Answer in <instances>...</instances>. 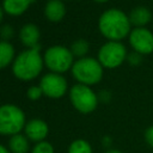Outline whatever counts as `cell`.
<instances>
[{
  "label": "cell",
  "mask_w": 153,
  "mask_h": 153,
  "mask_svg": "<svg viewBox=\"0 0 153 153\" xmlns=\"http://www.w3.org/2000/svg\"><path fill=\"white\" fill-rule=\"evenodd\" d=\"M98 30L108 41L121 42L129 36L131 24L126 12L120 8H109L99 16Z\"/></svg>",
  "instance_id": "cell-1"
},
{
  "label": "cell",
  "mask_w": 153,
  "mask_h": 153,
  "mask_svg": "<svg viewBox=\"0 0 153 153\" xmlns=\"http://www.w3.org/2000/svg\"><path fill=\"white\" fill-rule=\"evenodd\" d=\"M39 53L41 51L38 50L27 48L19 53L12 63L13 75L22 81H30L36 79L44 67L43 56Z\"/></svg>",
  "instance_id": "cell-2"
},
{
  "label": "cell",
  "mask_w": 153,
  "mask_h": 153,
  "mask_svg": "<svg viewBox=\"0 0 153 153\" xmlns=\"http://www.w3.org/2000/svg\"><path fill=\"white\" fill-rule=\"evenodd\" d=\"M72 75L78 84L92 86L98 84L104 75V67L98 59L85 56L74 61L72 66Z\"/></svg>",
  "instance_id": "cell-3"
},
{
  "label": "cell",
  "mask_w": 153,
  "mask_h": 153,
  "mask_svg": "<svg viewBox=\"0 0 153 153\" xmlns=\"http://www.w3.org/2000/svg\"><path fill=\"white\" fill-rule=\"evenodd\" d=\"M26 117L22 108L14 104L0 105V135L12 136L24 130Z\"/></svg>",
  "instance_id": "cell-4"
},
{
  "label": "cell",
  "mask_w": 153,
  "mask_h": 153,
  "mask_svg": "<svg viewBox=\"0 0 153 153\" xmlns=\"http://www.w3.org/2000/svg\"><path fill=\"white\" fill-rule=\"evenodd\" d=\"M44 66L53 73L63 74L68 69H72L74 63V55L71 49L63 45H51L43 55Z\"/></svg>",
  "instance_id": "cell-5"
},
{
  "label": "cell",
  "mask_w": 153,
  "mask_h": 153,
  "mask_svg": "<svg viewBox=\"0 0 153 153\" xmlns=\"http://www.w3.org/2000/svg\"><path fill=\"white\" fill-rule=\"evenodd\" d=\"M69 100L78 112L85 115L93 112L99 103L98 94L91 88V86L78 82L69 90Z\"/></svg>",
  "instance_id": "cell-6"
},
{
  "label": "cell",
  "mask_w": 153,
  "mask_h": 153,
  "mask_svg": "<svg viewBox=\"0 0 153 153\" xmlns=\"http://www.w3.org/2000/svg\"><path fill=\"white\" fill-rule=\"evenodd\" d=\"M127 56L128 51L122 42L108 41L99 48L97 59L104 68L115 69L127 61Z\"/></svg>",
  "instance_id": "cell-7"
},
{
  "label": "cell",
  "mask_w": 153,
  "mask_h": 153,
  "mask_svg": "<svg viewBox=\"0 0 153 153\" xmlns=\"http://www.w3.org/2000/svg\"><path fill=\"white\" fill-rule=\"evenodd\" d=\"M39 87L43 92V96L53 99H59L66 94L68 84L62 74L49 72L42 76Z\"/></svg>",
  "instance_id": "cell-8"
},
{
  "label": "cell",
  "mask_w": 153,
  "mask_h": 153,
  "mask_svg": "<svg viewBox=\"0 0 153 153\" xmlns=\"http://www.w3.org/2000/svg\"><path fill=\"white\" fill-rule=\"evenodd\" d=\"M129 44L133 51L140 55H149L153 53V32L147 27H134L129 36Z\"/></svg>",
  "instance_id": "cell-9"
},
{
  "label": "cell",
  "mask_w": 153,
  "mask_h": 153,
  "mask_svg": "<svg viewBox=\"0 0 153 153\" xmlns=\"http://www.w3.org/2000/svg\"><path fill=\"white\" fill-rule=\"evenodd\" d=\"M24 134L30 141H33L37 143V142L44 141V139L48 136L49 126L42 118H32L29 122H26L24 127Z\"/></svg>",
  "instance_id": "cell-10"
},
{
  "label": "cell",
  "mask_w": 153,
  "mask_h": 153,
  "mask_svg": "<svg viewBox=\"0 0 153 153\" xmlns=\"http://www.w3.org/2000/svg\"><path fill=\"white\" fill-rule=\"evenodd\" d=\"M39 38L41 31L37 25H35L33 23H27L22 26L19 31V39L27 49L35 48L37 44H39Z\"/></svg>",
  "instance_id": "cell-11"
},
{
  "label": "cell",
  "mask_w": 153,
  "mask_h": 153,
  "mask_svg": "<svg viewBox=\"0 0 153 153\" xmlns=\"http://www.w3.org/2000/svg\"><path fill=\"white\" fill-rule=\"evenodd\" d=\"M66 16V5L63 0H48L44 6V17L51 23L61 22Z\"/></svg>",
  "instance_id": "cell-12"
},
{
  "label": "cell",
  "mask_w": 153,
  "mask_h": 153,
  "mask_svg": "<svg viewBox=\"0 0 153 153\" xmlns=\"http://www.w3.org/2000/svg\"><path fill=\"white\" fill-rule=\"evenodd\" d=\"M128 17L131 26L146 27V25L152 20V12L146 6H136L129 12Z\"/></svg>",
  "instance_id": "cell-13"
},
{
  "label": "cell",
  "mask_w": 153,
  "mask_h": 153,
  "mask_svg": "<svg viewBox=\"0 0 153 153\" xmlns=\"http://www.w3.org/2000/svg\"><path fill=\"white\" fill-rule=\"evenodd\" d=\"M35 0H2L1 6L5 13L11 17H19L27 11Z\"/></svg>",
  "instance_id": "cell-14"
},
{
  "label": "cell",
  "mask_w": 153,
  "mask_h": 153,
  "mask_svg": "<svg viewBox=\"0 0 153 153\" xmlns=\"http://www.w3.org/2000/svg\"><path fill=\"white\" fill-rule=\"evenodd\" d=\"M7 147L11 153H29L30 140L25 136V134L19 133V134L10 136Z\"/></svg>",
  "instance_id": "cell-15"
},
{
  "label": "cell",
  "mask_w": 153,
  "mask_h": 153,
  "mask_svg": "<svg viewBox=\"0 0 153 153\" xmlns=\"http://www.w3.org/2000/svg\"><path fill=\"white\" fill-rule=\"evenodd\" d=\"M16 59V50L12 43L0 39V69L12 65Z\"/></svg>",
  "instance_id": "cell-16"
},
{
  "label": "cell",
  "mask_w": 153,
  "mask_h": 153,
  "mask_svg": "<svg viewBox=\"0 0 153 153\" xmlns=\"http://www.w3.org/2000/svg\"><path fill=\"white\" fill-rule=\"evenodd\" d=\"M69 49H71L72 54L74 55V57L81 59V57H85L87 55V53L90 50V43L84 38H79L72 43Z\"/></svg>",
  "instance_id": "cell-17"
},
{
  "label": "cell",
  "mask_w": 153,
  "mask_h": 153,
  "mask_svg": "<svg viewBox=\"0 0 153 153\" xmlns=\"http://www.w3.org/2000/svg\"><path fill=\"white\" fill-rule=\"evenodd\" d=\"M67 153H93L88 141L84 139H75L68 146Z\"/></svg>",
  "instance_id": "cell-18"
},
{
  "label": "cell",
  "mask_w": 153,
  "mask_h": 153,
  "mask_svg": "<svg viewBox=\"0 0 153 153\" xmlns=\"http://www.w3.org/2000/svg\"><path fill=\"white\" fill-rule=\"evenodd\" d=\"M31 153H54V147L50 142L44 140V141L37 142L31 149Z\"/></svg>",
  "instance_id": "cell-19"
},
{
  "label": "cell",
  "mask_w": 153,
  "mask_h": 153,
  "mask_svg": "<svg viewBox=\"0 0 153 153\" xmlns=\"http://www.w3.org/2000/svg\"><path fill=\"white\" fill-rule=\"evenodd\" d=\"M43 96V92L39 87V85H33V86H30L27 90H26V97L30 99V100H38L41 97Z\"/></svg>",
  "instance_id": "cell-20"
},
{
  "label": "cell",
  "mask_w": 153,
  "mask_h": 153,
  "mask_svg": "<svg viewBox=\"0 0 153 153\" xmlns=\"http://www.w3.org/2000/svg\"><path fill=\"white\" fill-rule=\"evenodd\" d=\"M13 36H14V29L10 24H5V25L0 26V37H1V41L10 42V39Z\"/></svg>",
  "instance_id": "cell-21"
},
{
  "label": "cell",
  "mask_w": 153,
  "mask_h": 153,
  "mask_svg": "<svg viewBox=\"0 0 153 153\" xmlns=\"http://www.w3.org/2000/svg\"><path fill=\"white\" fill-rule=\"evenodd\" d=\"M142 60V55H140L139 53L136 51H131V53H128V56H127V61L131 65V66H137L140 65Z\"/></svg>",
  "instance_id": "cell-22"
},
{
  "label": "cell",
  "mask_w": 153,
  "mask_h": 153,
  "mask_svg": "<svg viewBox=\"0 0 153 153\" xmlns=\"http://www.w3.org/2000/svg\"><path fill=\"white\" fill-rule=\"evenodd\" d=\"M143 139H145L146 143L153 148V126H149V127H147L145 129Z\"/></svg>",
  "instance_id": "cell-23"
},
{
  "label": "cell",
  "mask_w": 153,
  "mask_h": 153,
  "mask_svg": "<svg viewBox=\"0 0 153 153\" xmlns=\"http://www.w3.org/2000/svg\"><path fill=\"white\" fill-rule=\"evenodd\" d=\"M110 98H111V94H110L109 91H106V90H103V91H100V92L98 93V99H99V102L106 103V102L110 100Z\"/></svg>",
  "instance_id": "cell-24"
},
{
  "label": "cell",
  "mask_w": 153,
  "mask_h": 153,
  "mask_svg": "<svg viewBox=\"0 0 153 153\" xmlns=\"http://www.w3.org/2000/svg\"><path fill=\"white\" fill-rule=\"evenodd\" d=\"M110 143H111V139H110L109 136H104V137H103V145H104L105 147H108V149H109V147H110Z\"/></svg>",
  "instance_id": "cell-25"
},
{
  "label": "cell",
  "mask_w": 153,
  "mask_h": 153,
  "mask_svg": "<svg viewBox=\"0 0 153 153\" xmlns=\"http://www.w3.org/2000/svg\"><path fill=\"white\" fill-rule=\"evenodd\" d=\"M105 153H123V152L120 149H116V148H109L105 151Z\"/></svg>",
  "instance_id": "cell-26"
},
{
  "label": "cell",
  "mask_w": 153,
  "mask_h": 153,
  "mask_svg": "<svg viewBox=\"0 0 153 153\" xmlns=\"http://www.w3.org/2000/svg\"><path fill=\"white\" fill-rule=\"evenodd\" d=\"M0 153H11L8 147H5L4 145H0Z\"/></svg>",
  "instance_id": "cell-27"
},
{
  "label": "cell",
  "mask_w": 153,
  "mask_h": 153,
  "mask_svg": "<svg viewBox=\"0 0 153 153\" xmlns=\"http://www.w3.org/2000/svg\"><path fill=\"white\" fill-rule=\"evenodd\" d=\"M4 13H5V12H4V10H2V6L0 5V23L2 22V18H4Z\"/></svg>",
  "instance_id": "cell-28"
},
{
  "label": "cell",
  "mask_w": 153,
  "mask_h": 153,
  "mask_svg": "<svg viewBox=\"0 0 153 153\" xmlns=\"http://www.w3.org/2000/svg\"><path fill=\"white\" fill-rule=\"evenodd\" d=\"M93 1H96V2H98V4H104V2H108L109 0H93Z\"/></svg>",
  "instance_id": "cell-29"
}]
</instances>
